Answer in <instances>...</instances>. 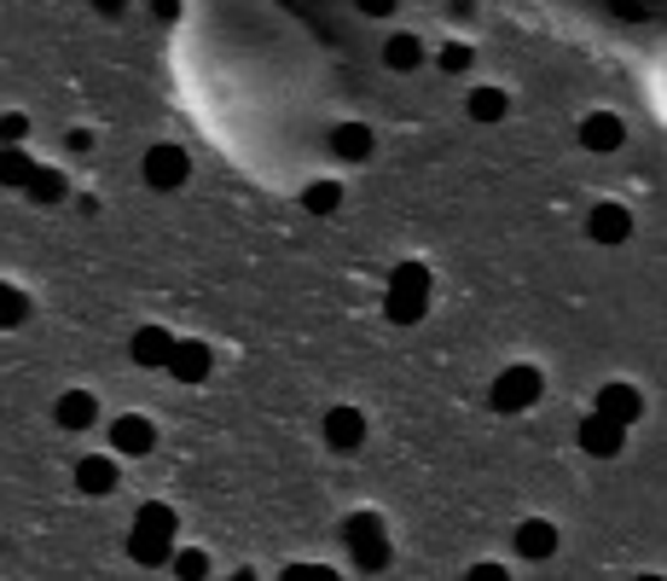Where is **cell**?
<instances>
[{
	"mask_svg": "<svg viewBox=\"0 0 667 581\" xmlns=\"http://www.w3.org/2000/svg\"><path fill=\"white\" fill-rule=\"evenodd\" d=\"M128 552H134V564H145V570H158V564L174 559V512L163 507V500L140 507L134 535H128Z\"/></svg>",
	"mask_w": 667,
	"mask_h": 581,
	"instance_id": "1",
	"label": "cell"
},
{
	"mask_svg": "<svg viewBox=\"0 0 667 581\" xmlns=\"http://www.w3.org/2000/svg\"><path fill=\"white\" fill-rule=\"evenodd\" d=\"M383 314L395 325H418L429 314V268L424 262H401L390 273V297H383Z\"/></svg>",
	"mask_w": 667,
	"mask_h": 581,
	"instance_id": "2",
	"label": "cell"
},
{
	"mask_svg": "<svg viewBox=\"0 0 667 581\" xmlns=\"http://www.w3.org/2000/svg\"><path fill=\"white\" fill-rule=\"evenodd\" d=\"M343 535H348V552H354V564H361V570H383V564H390V541H383V523L372 512H354L343 523Z\"/></svg>",
	"mask_w": 667,
	"mask_h": 581,
	"instance_id": "3",
	"label": "cell"
},
{
	"mask_svg": "<svg viewBox=\"0 0 667 581\" xmlns=\"http://www.w3.org/2000/svg\"><path fill=\"white\" fill-rule=\"evenodd\" d=\"M534 401H540V372L534 367H505L494 378V408L499 413H523V408H534Z\"/></svg>",
	"mask_w": 667,
	"mask_h": 581,
	"instance_id": "4",
	"label": "cell"
},
{
	"mask_svg": "<svg viewBox=\"0 0 667 581\" xmlns=\"http://www.w3.org/2000/svg\"><path fill=\"white\" fill-rule=\"evenodd\" d=\"M186 174H192V158H186L181 146H151L145 151V187L151 192H174Z\"/></svg>",
	"mask_w": 667,
	"mask_h": 581,
	"instance_id": "5",
	"label": "cell"
},
{
	"mask_svg": "<svg viewBox=\"0 0 667 581\" xmlns=\"http://www.w3.org/2000/svg\"><path fill=\"white\" fill-rule=\"evenodd\" d=\"M621 442H627V424H615V419H604L598 408L580 419V448L593 453V460H615L621 453Z\"/></svg>",
	"mask_w": 667,
	"mask_h": 581,
	"instance_id": "6",
	"label": "cell"
},
{
	"mask_svg": "<svg viewBox=\"0 0 667 581\" xmlns=\"http://www.w3.org/2000/svg\"><path fill=\"white\" fill-rule=\"evenodd\" d=\"M210 367H215V355H210V343H198V338H174V355H169V372L181 378V384H203V378H210Z\"/></svg>",
	"mask_w": 667,
	"mask_h": 581,
	"instance_id": "7",
	"label": "cell"
},
{
	"mask_svg": "<svg viewBox=\"0 0 667 581\" xmlns=\"http://www.w3.org/2000/svg\"><path fill=\"white\" fill-rule=\"evenodd\" d=\"M325 442L337 448V453H354L366 442V413L361 408H331L325 413Z\"/></svg>",
	"mask_w": 667,
	"mask_h": 581,
	"instance_id": "8",
	"label": "cell"
},
{
	"mask_svg": "<svg viewBox=\"0 0 667 581\" xmlns=\"http://www.w3.org/2000/svg\"><path fill=\"white\" fill-rule=\"evenodd\" d=\"M111 448H117V453H134V460H140V453L158 448V424L140 419V413H122V419L111 424Z\"/></svg>",
	"mask_w": 667,
	"mask_h": 581,
	"instance_id": "9",
	"label": "cell"
},
{
	"mask_svg": "<svg viewBox=\"0 0 667 581\" xmlns=\"http://www.w3.org/2000/svg\"><path fill=\"white\" fill-rule=\"evenodd\" d=\"M598 413L615 419V424H638L645 419V395H638L633 384H604L598 390Z\"/></svg>",
	"mask_w": 667,
	"mask_h": 581,
	"instance_id": "10",
	"label": "cell"
},
{
	"mask_svg": "<svg viewBox=\"0 0 667 581\" xmlns=\"http://www.w3.org/2000/svg\"><path fill=\"white\" fill-rule=\"evenodd\" d=\"M128 355H134V367H169V355H174V332H163V325H140L134 343H128Z\"/></svg>",
	"mask_w": 667,
	"mask_h": 581,
	"instance_id": "11",
	"label": "cell"
},
{
	"mask_svg": "<svg viewBox=\"0 0 667 581\" xmlns=\"http://www.w3.org/2000/svg\"><path fill=\"white\" fill-rule=\"evenodd\" d=\"M93 419H99V408H93L88 390H64L53 401V424H59V431H93Z\"/></svg>",
	"mask_w": 667,
	"mask_h": 581,
	"instance_id": "12",
	"label": "cell"
},
{
	"mask_svg": "<svg viewBox=\"0 0 667 581\" xmlns=\"http://www.w3.org/2000/svg\"><path fill=\"white\" fill-rule=\"evenodd\" d=\"M586 233H593L598 244H627V233H633L627 204H598L593 216H586Z\"/></svg>",
	"mask_w": 667,
	"mask_h": 581,
	"instance_id": "13",
	"label": "cell"
},
{
	"mask_svg": "<svg viewBox=\"0 0 667 581\" xmlns=\"http://www.w3.org/2000/svg\"><path fill=\"white\" fill-rule=\"evenodd\" d=\"M621 140H627V129H621V117H615V111H593L580 122V146L586 151H615Z\"/></svg>",
	"mask_w": 667,
	"mask_h": 581,
	"instance_id": "14",
	"label": "cell"
},
{
	"mask_svg": "<svg viewBox=\"0 0 667 581\" xmlns=\"http://www.w3.org/2000/svg\"><path fill=\"white\" fill-rule=\"evenodd\" d=\"M372 146H377V140H372L366 122H337V129H331V151H337L343 163H366Z\"/></svg>",
	"mask_w": 667,
	"mask_h": 581,
	"instance_id": "15",
	"label": "cell"
},
{
	"mask_svg": "<svg viewBox=\"0 0 667 581\" xmlns=\"http://www.w3.org/2000/svg\"><path fill=\"white\" fill-rule=\"evenodd\" d=\"M552 552H557V529H552L546 518H528V523L517 529V559L540 564V559H552Z\"/></svg>",
	"mask_w": 667,
	"mask_h": 581,
	"instance_id": "16",
	"label": "cell"
},
{
	"mask_svg": "<svg viewBox=\"0 0 667 581\" xmlns=\"http://www.w3.org/2000/svg\"><path fill=\"white\" fill-rule=\"evenodd\" d=\"M383 64H390V70H418L424 64V41L418 36H390V41H383Z\"/></svg>",
	"mask_w": 667,
	"mask_h": 581,
	"instance_id": "17",
	"label": "cell"
},
{
	"mask_svg": "<svg viewBox=\"0 0 667 581\" xmlns=\"http://www.w3.org/2000/svg\"><path fill=\"white\" fill-rule=\"evenodd\" d=\"M75 489L82 494H111L117 489V465L111 460H82L75 465Z\"/></svg>",
	"mask_w": 667,
	"mask_h": 581,
	"instance_id": "18",
	"label": "cell"
},
{
	"mask_svg": "<svg viewBox=\"0 0 667 581\" xmlns=\"http://www.w3.org/2000/svg\"><path fill=\"white\" fill-rule=\"evenodd\" d=\"M36 174V158L30 151H18V146H0V187H18L23 192V181Z\"/></svg>",
	"mask_w": 667,
	"mask_h": 581,
	"instance_id": "19",
	"label": "cell"
},
{
	"mask_svg": "<svg viewBox=\"0 0 667 581\" xmlns=\"http://www.w3.org/2000/svg\"><path fill=\"white\" fill-rule=\"evenodd\" d=\"M465 111H471L476 122H505V111H511V99H505L499 88H476Z\"/></svg>",
	"mask_w": 667,
	"mask_h": 581,
	"instance_id": "20",
	"label": "cell"
},
{
	"mask_svg": "<svg viewBox=\"0 0 667 581\" xmlns=\"http://www.w3.org/2000/svg\"><path fill=\"white\" fill-rule=\"evenodd\" d=\"M23 192H30L36 204H59V198H64V174H53V169H41V163H36V174L23 181Z\"/></svg>",
	"mask_w": 667,
	"mask_h": 581,
	"instance_id": "21",
	"label": "cell"
},
{
	"mask_svg": "<svg viewBox=\"0 0 667 581\" xmlns=\"http://www.w3.org/2000/svg\"><path fill=\"white\" fill-rule=\"evenodd\" d=\"M23 320H30V297L0 280V332H7V325H23Z\"/></svg>",
	"mask_w": 667,
	"mask_h": 581,
	"instance_id": "22",
	"label": "cell"
},
{
	"mask_svg": "<svg viewBox=\"0 0 667 581\" xmlns=\"http://www.w3.org/2000/svg\"><path fill=\"white\" fill-rule=\"evenodd\" d=\"M302 204L314 210V216H331V210L343 204V187H337V181H314V187L302 192Z\"/></svg>",
	"mask_w": 667,
	"mask_h": 581,
	"instance_id": "23",
	"label": "cell"
},
{
	"mask_svg": "<svg viewBox=\"0 0 667 581\" xmlns=\"http://www.w3.org/2000/svg\"><path fill=\"white\" fill-rule=\"evenodd\" d=\"M23 134H30V117H18V111L0 117V146H18Z\"/></svg>",
	"mask_w": 667,
	"mask_h": 581,
	"instance_id": "24",
	"label": "cell"
},
{
	"mask_svg": "<svg viewBox=\"0 0 667 581\" xmlns=\"http://www.w3.org/2000/svg\"><path fill=\"white\" fill-rule=\"evenodd\" d=\"M169 564L181 570V575H210V559H203V552H174Z\"/></svg>",
	"mask_w": 667,
	"mask_h": 581,
	"instance_id": "25",
	"label": "cell"
},
{
	"mask_svg": "<svg viewBox=\"0 0 667 581\" xmlns=\"http://www.w3.org/2000/svg\"><path fill=\"white\" fill-rule=\"evenodd\" d=\"M442 70H447V76L471 70V47H458V41H453V47H442Z\"/></svg>",
	"mask_w": 667,
	"mask_h": 581,
	"instance_id": "26",
	"label": "cell"
},
{
	"mask_svg": "<svg viewBox=\"0 0 667 581\" xmlns=\"http://www.w3.org/2000/svg\"><path fill=\"white\" fill-rule=\"evenodd\" d=\"M354 7H361L366 18H390V12H395V0H354Z\"/></svg>",
	"mask_w": 667,
	"mask_h": 581,
	"instance_id": "27",
	"label": "cell"
},
{
	"mask_svg": "<svg viewBox=\"0 0 667 581\" xmlns=\"http://www.w3.org/2000/svg\"><path fill=\"white\" fill-rule=\"evenodd\" d=\"M151 12H158L163 23H174V18H181V0H151Z\"/></svg>",
	"mask_w": 667,
	"mask_h": 581,
	"instance_id": "28",
	"label": "cell"
},
{
	"mask_svg": "<svg viewBox=\"0 0 667 581\" xmlns=\"http://www.w3.org/2000/svg\"><path fill=\"white\" fill-rule=\"evenodd\" d=\"M471 581H505V564H476Z\"/></svg>",
	"mask_w": 667,
	"mask_h": 581,
	"instance_id": "29",
	"label": "cell"
},
{
	"mask_svg": "<svg viewBox=\"0 0 667 581\" xmlns=\"http://www.w3.org/2000/svg\"><path fill=\"white\" fill-rule=\"evenodd\" d=\"M93 7H99V12H122V7H128V0H93Z\"/></svg>",
	"mask_w": 667,
	"mask_h": 581,
	"instance_id": "30",
	"label": "cell"
}]
</instances>
